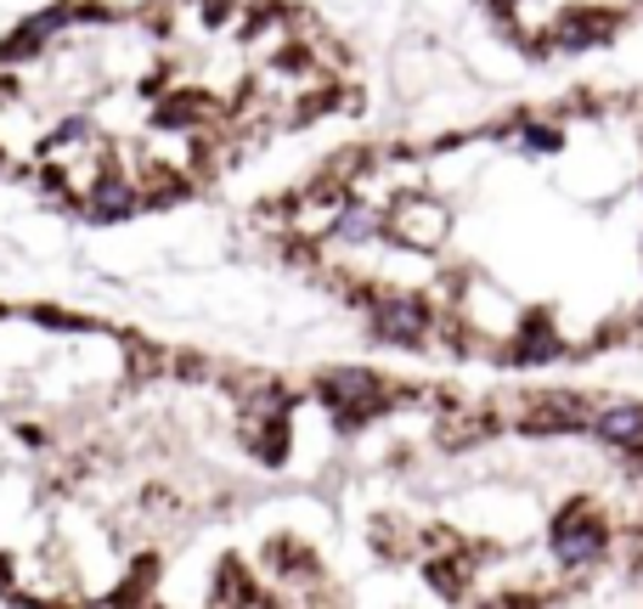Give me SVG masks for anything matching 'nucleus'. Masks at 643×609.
<instances>
[{"mask_svg": "<svg viewBox=\"0 0 643 609\" xmlns=\"http://www.w3.org/2000/svg\"><path fill=\"white\" fill-rule=\"evenodd\" d=\"M210 114V102L204 97H169L158 114H153V130H187L193 119H204Z\"/></svg>", "mask_w": 643, "mask_h": 609, "instance_id": "obj_9", "label": "nucleus"}, {"mask_svg": "<svg viewBox=\"0 0 643 609\" xmlns=\"http://www.w3.org/2000/svg\"><path fill=\"white\" fill-rule=\"evenodd\" d=\"M491 7H519V0H491Z\"/></svg>", "mask_w": 643, "mask_h": 609, "instance_id": "obj_12", "label": "nucleus"}, {"mask_svg": "<svg viewBox=\"0 0 643 609\" xmlns=\"http://www.w3.org/2000/svg\"><path fill=\"white\" fill-rule=\"evenodd\" d=\"M0 169H7V153H0Z\"/></svg>", "mask_w": 643, "mask_h": 609, "instance_id": "obj_13", "label": "nucleus"}, {"mask_svg": "<svg viewBox=\"0 0 643 609\" xmlns=\"http://www.w3.org/2000/svg\"><path fill=\"white\" fill-rule=\"evenodd\" d=\"M136 204L142 198H136L130 176H97V181H90V198H85V215L97 226H114V220H130Z\"/></svg>", "mask_w": 643, "mask_h": 609, "instance_id": "obj_6", "label": "nucleus"}, {"mask_svg": "<svg viewBox=\"0 0 643 609\" xmlns=\"http://www.w3.org/2000/svg\"><path fill=\"white\" fill-rule=\"evenodd\" d=\"M429 327H435V311H429L423 299L384 294V299L373 305V333H379L384 344H407V351H418V344L429 338Z\"/></svg>", "mask_w": 643, "mask_h": 609, "instance_id": "obj_2", "label": "nucleus"}, {"mask_svg": "<svg viewBox=\"0 0 643 609\" xmlns=\"http://www.w3.org/2000/svg\"><path fill=\"white\" fill-rule=\"evenodd\" d=\"M12 587V559H0V592Z\"/></svg>", "mask_w": 643, "mask_h": 609, "instance_id": "obj_11", "label": "nucleus"}, {"mask_svg": "<svg viewBox=\"0 0 643 609\" xmlns=\"http://www.w3.org/2000/svg\"><path fill=\"white\" fill-rule=\"evenodd\" d=\"M587 429L615 452H643V401H615L610 412L587 418Z\"/></svg>", "mask_w": 643, "mask_h": 609, "instance_id": "obj_5", "label": "nucleus"}, {"mask_svg": "<svg viewBox=\"0 0 643 609\" xmlns=\"http://www.w3.org/2000/svg\"><path fill=\"white\" fill-rule=\"evenodd\" d=\"M610 542H615V531L604 525V513H598L587 497L565 502V513L554 519V559H559L565 570H593V564H604V559H610Z\"/></svg>", "mask_w": 643, "mask_h": 609, "instance_id": "obj_1", "label": "nucleus"}, {"mask_svg": "<svg viewBox=\"0 0 643 609\" xmlns=\"http://www.w3.org/2000/svg\"><path fill=\"white\" fill-rule=\"evenodd\" d=\"M525 147H530V153H559V147H565V130H554V125H530V130H525Z\"/></svg>", "mask_w": 643, "mask_h": 609, "instance_id": "obj_10", "label": "nucleus"}, {"mask_svg": "<svg viewBox=\"0 0 643 609\" xmlns=\"http://www.w3.org/2000/svg\"><path fill=\"white\" fill-rule=\"evenodd\" d=\"M530 401H536V412L519 418V429H530V434L587 429V406H582V395H530Z\"/></svg>", "mask_w": 643, "mask_h": 609, "instance_id": "obj_7", "label": "nucleus"}, {"mask_svg": "<svg viewBox=\"0 0 643 609\" xmlns=\"http://www.w3.org/2000/svg\"><path fill=\"white\" fill-rule=\"evenodd\" d=\"M384 232V209H367V204H344L333 215V237L339 243H367V237H379Z\"/></svg>", "mask_w": 643, "mask_h": 609, "instance_id": "obj_8", "label": "nucleus"}, {"mask_svg": "<svg viewBox=\"0 0 643 609\" xmlns=\"http://www.w3.org/2000/svg\"><path fill=\"white\" fill-rule=\"evenodd\" d=\"M621 29V12L610 7H571L559 23H554V46L559 51H587V46H610Z\"/></svg>", "mask_w": 643, "mask_h": 609, "instance_id": "obj_3", "label": "nucleus"}, {"mask_svg": "<svg viewBox=\"0 0 643 609\" xmlns=\"http://www.w3.org/2000/svg\"><path fill=\"white\" fill-rule=\"evenodd\" d=\"M559 356H565V338L554 333V316H547V311L519 316V333H514L508 362H519V367H542V362H559Z\"/></svg>", "mask_w": 643, "mask_h": 609, "instance_id": "obj_4", "label": "nucleus"}]
</instances>
